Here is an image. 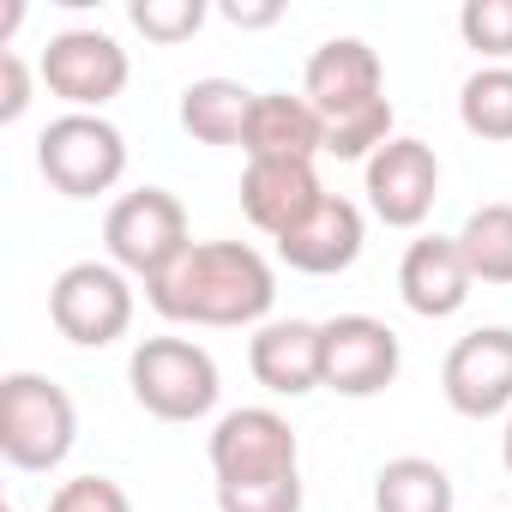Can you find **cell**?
<instances>
[{
	"label": "cell",
	"mask_w": 512,
	"mask_h": 512,
	"mask_svg": "<svg viewBox=\"0 0 512 512\" xmlns=\"http://www.w3.org/2000/svg\"><path fill=\"white\" fill-rule=\"evenodd\" d=\"M145 302L175 326H266L278 278L247 241H193L157 284H145Z\"/></svg>",
	"instance_id": "1"
},
{
	"label": "cell",
	"mask_w": 512,
	"mask_h": 512,
	"mask_svg": "<svg viewBox=\"0 0 512 512\" xmlns=\"http://www.w3.org/2000/svg\"><path fill=\"white\" fill-rule=\"evenodd\" d=\"M73 440H79V410L67 386L31 368L0 380V452L13 470H61Z\"/></svg>",
	"instance_id": "2"
},
{
	"label": "cell",
	"mask_w": 512,
	"mask_h": 512,
	"mask_svg": "<svg viewBox=\"0 0 512 512\" xmlns=\"http://www.w3.org/2000/svg\"><path fill=\"white\" fill-rule=\"evenodd\" d=\"M127 386H133L145 416H157V422H199V416L217 410L223 374H217L211 350L193 344V338H145L127 356Z\"/></svg>",
	"instance_id": "3"
},
{
	"label": "cell",
	"mask_w": 512,
	"mask_h": 512,
	"mask_svg": "<svg viewBox=\"0 0 512 512\" xmlns=\"http://www.w3.org/2000/svg\"><path fill=\"white\" fill-rule=\"evenodd\" d=\"M103 241H109V260L127 272V278H145L157 284L181 253L193 247L187 235V205L169 193V187H133L109 205L103 217Z\"/></svg>",
	"instance_id": "4"
},
{
	"label": "cell",
	"mask_w": 512,
	"mask_h": 512,
	"mask_svg": "<svg viewBox=\"0 0 512 512\" xmlns=\"http://www.w3.org/2000/svg\"><path fill=\"white\" fill-rule=\"evenodd\" d=\"M37 169H43V181H49L55 193H67V199H97V193H109V187L127 175V139H121L115 121L67 109V115H55V121L43 127V139H37Z\"/></svg>",
	"instance_id": "5"
},
{
	"label": "cell",
	"mask_w": 512,
	"mask_h": 512,
	"mask_svg": "<svg viewBox=\"0 0 512 512\" xmlns=\"http://www.w3.org/2000/svg\"><path fill=\"white\" fill-rule=\"evenodd\" d=\"M49 320L79 350L115 344L133 326V278L115 260H79L49 284Z\"/></svg>",
	"instance_id": "6"
},
{
	"label": "cell",
	"mask_w": 512,
	"mask_h": 512,
	"mask_svg": "<svg viewBox=\"0 0 512 512\" xmlns=\"http://www.w3.org/2000/svg\"><path fill=\"white\" fill-rule=\"evenodd\" d=\"M211 476H217V488L302 476V440L278 410L241 404L211 428Z\"/></svg>",
	"instance_id": "7"
},
{
	"label": "cell",
	"mask_w": 512,
	"mask_h": 512,
	"mask_svg": "<svg viewBox=\"0 0 512 512\" xmlns=\"http://www.w3.org/2000/svg\"><path fill=\"white\" fill-rule=\"evenodd\" d=\"M127 79H133L127 49H121L109 31H97V25L61 31V37H49V49H43V85H49L67 109H79V115H103V103H115V97L127 91Z\"/></svg>",
	"instance_id": "8"
},
{
	"label": "cell",
	"mask_w": 512,
	"mask_h": 512,
	"mask_svg": "<svg viewBox=\"0 0 512 512\" xmlns=\"http://www.w3.org/2000/svg\"><path fill=\"white\" fill-rule=\"evenodd\" d=\"M404 344L374 314H338L320 326V386L338 398H374L398 380Z\"/></svg>",
	"instance_id": "9"
},
{
	"label": "cell",
	"mask_w": 512,
	"mask_h": 512,
	"mask_svg": "<svg viewBox=\"0 0 512 512\" xmlns=\"http://www.w3.org/2000/svg\"><path fill=\"white\" fill-rule=\"evenodd\" d=\"M362 187L386 229H422L440 199V157H434V145L398 133L392 145H380L362 163Z\"/></svg>",
	"instance_id": "10"
},
{
	"label": "cell",
	"mask_w": 512,
	"mask_h": 512,
	"mask_svg": "<svg viewBox=\"0 0 512 512\" xmlns=\"http://www.w3.org/2000/svg\"><path fill=\"white\" fill-rule=\"evenodd\" d=\"M440 392L470 422H488L500 410L512 416V326L464 332L440 362Z\"/></svg>",
	"instance_id": "11"
},
{
	"label": "cell",
	"mask_w": 512,
	"mask_h": 512,
	"mask_svg": "<svg viewBox=\"0 0 512 512\" xmlns=\"http://www.w3.org/2000/svg\"><path fill=\"white\" fill-rule=\"evenodd\" d=\"M302 97L320 109V121H344V115H356V109L386 97V67H380V55L362 37H332V43H320L308 55Z\"/></svg>",
	"instance_id": "12"
},
{
	"label": "cell",
	"mask_w": 512,
	"mask_h": 512,
	"mask_svg": "<svg viewBox=\"0 0 512 512\" xmlns=\"http://www.w3.org/2000/svg\"><path fill=\"white\" fill-rule=\"evenodd\" d=\"M362 241H368V223H362V205L344 199V193H326L284 241H278V260L290 272H308V278H338L362 260Z\"/></svg>",
	"instance_id": "13"
},
{
	"label": "cell",
	"mask_w": 512,
	"mask_h": 512,
	"mask_svg": "<svg viewBox=\"0 0 512 512\" xmlns=\"http://www.w3.org/2000/svg\"><path fill=\"white\" fill-rule=\"evenodd\" d=\"M476 278L464 266V253L452 235H416L404 247V260H398V296L410 314L422 320H452L464 302H470Z\"/></svg>",
	"instance_id": "14"
},
{
	"label": "cell",
	"mask_w": 512,
	"mask_h": 512,
	"mask_svg": "<svg viewBox=\"0 0 512 512\" xmlns=\"http://www.w3.org/2000/svg\"><path fill=\"white\" fill-rule=\"evenodd\" d=\"M241 151H247V163H314L326 151V121L296 91H260Z\"/></svg>",
	"instance_id": "15"
},
{
	"label": "cell",
	"mask_w": 512,
	"mask_h": 512,
	"mask_svg": "<svg viewBox=\"0 0 512 512\" xmlns=\"http://www.w3.org/2000/svg\"><path fill=\"white\" fill-rule=\"evenodd\" d=\"M320 199H326V187H320L314 163H247L241 169V211L272 241H284Z\"/></svg>",
	"instance_id": "16"
},
{
	"label": "cell",
	"mask_w": 512,
	"mask_h": 512,
	"mask_svg": "<svg viewBox=\"0 0 512 512\" xmlns=\"http://www.w3.org/2000/svg\"><path fill=\"white\" fill-rule=\"evenodd\" d=\"M247 368L272 398H308L320 386V326L314 320H266L247 344Z\"/></svg>",
	"instance_id": "17"
},
{
	"label": "cell",
	"mask_w": 512,
	"mask_h": 512,
	"mask_svg": "<svg viewBox=\"0 0 512 512\" xmlns=\"http://www.w3.org/2000/svg\"><path fill=\"white\" fill-rule=\"evenodd\" d=\"M253 97H260V91H247L241 79H193L181 91V127L199 145H241Z\"/></svg>",
	"instance_id": "18"
},
{
	"label": "cell",
	"mask_w": 512,
	"mask_h": 512,
	"mask_svg": "<svg viewBox=\"0 0 512 512\" xmlns=\"http://www.w3.org/2000/svg\"><path fill=\"white\" fill-rule=\"evenodd\" d=\"M458 494H452V476L434 464V458H392L380 464L374 476V512H452Z\"/></svg>",
	"instance_id": "19"
},
{
	"label": "cell",
	"mask_w": 512,
	"mask_h": 512,
	"mask_svg": "<svg viewBox=\"0 0 512 512\" xmlns=\"http://www.w3.org/2000/svg\"><path fill=\"white\" fill-rule=\"evenodd\" d=\"M452 241H458V253H464V266H470L476 284H512V205L506 199L476 205Z\"/></svg>",
	"instance_id": "20"
},
{
	"label": "cell",
	"mask_w": 512,
	"mask_h": 512,
	"mask_svg": "<svg viewBox=\"0 0 512 512\" xmlns=\"http://www.w3.org/2000/svg\"><path fill=\"white\" fill-rule=\"evenodd\" d=\"M458 121L464 133L506 145L512 139V67H476L458 91Z\"/></svg>",
	"instance_id": "21"
},
{
	"label": "cell",
	"mask_w": 512,
	"mask_h": 512,
	"mask_svg": "<svg viewBox=\"0 0 512 512\" xmlns=\"http://www.w3.org/2000/svg\"><path fill=\"white\" fill-rule=\"evenodd\" d=\"M392 139L398 133H392V103L386 97L356 109V115H344V121H326V157H344V163H368Z\"/></svg>",
	"instance_id": "22"
},
{
	"label": "cell",
	"mask_w": 512,
	"mask_h": 512,
	"mask_svg": "<svg viewBox=\"0 0 512 512\" xmlns=\"http://www.w3.org/2000/svg\"><path fill=\"white\" fill-rule=\"evenodd\" d=\"M458 31L476 55H488V67L512 61V0H464Z\"/></svg>",
	"instance_id": "23"
},
{
	"label": "cell",
	"mask_w": 512,
	"mask_h": 512,
	"mask_svg": "<svg viewBox=\"0 0 512 512\" xmlns=\"http://www.w3.org/2000/svg\"><path fill=\"white\" fill-rule=\"evenodd\" d=\"M133 31H145V43H187L205 25V0H133L127 7Z\"/></svg>",
	"instance_id": "24"
},
{
	"label": "cell",
	"mask_w": 512,
	"mask_h": 512,
	"mask_svg": "<svg viewBox=\"0 0 512 512\" xmlns=\"http://www.w3.org/2000/svg\"><path fill=\"white\" fill-rule=\"evenodd\" d=\"M217 512H302V476L217 488Z\"/></svg>",
	"instance_id": "25"
},
{
	"label": "cell",
	"mask_w": 512,
	"mask_h": 512,
	"mask_svg": "<svg viewBox=\"0 0 512 512\" xmlns=\"http://www.w3.org/2000/svg\"><path fill=\"white\" fill-rule=\"evenodd\" d=\"M49 512H133V500L115 476H73L55 488Z\"/></svg>",
	"instance_id": "26"
},
{
	"label": "cell",
	"mask_w": 512,
	"mask_h": 512,
	"mask_svg": "<svg viewBox=\"0 0 512 512\" xmlns=\"http://www.w3.org/2000/svg\"><path fill=\"white\" fill-rule=\"evenodd\" d=\"M31 109V67H25V55H13V49H0V121H19Z\"/></svg>",
	"instance_id": "27"
},
{
	"label": "cell",
	"mask_w": 512,
	"mask_h": 512,
	"mask_svg": "<svg viewBox=\"0 0 512 512\" xmlns=\"http://www.w3.org/2000/svg\"><path fill=\"white\" fill-rule=\"evenodd\" d=\"M223 19H229V25H241V31H260V25H278V19H284V7H278V0H266V7H241V0H229Z\"/></svg>",
	"instance_id": "28"
},
{
	"label": "cell",
	"mask_w": 512,
	"mask_h": 512,
	"mask_svg": "<svg viewBox=\"0 0 512 512\" xmlns=\"http://www.w3.org/2000/svg\"><path fill=\"white\" fill-rule=\"evenodd\" d=\"M500 464H506V476H512V416H506V434H500Z\"/></svg>",
	"instance_id": "29"
}]
</instances>
